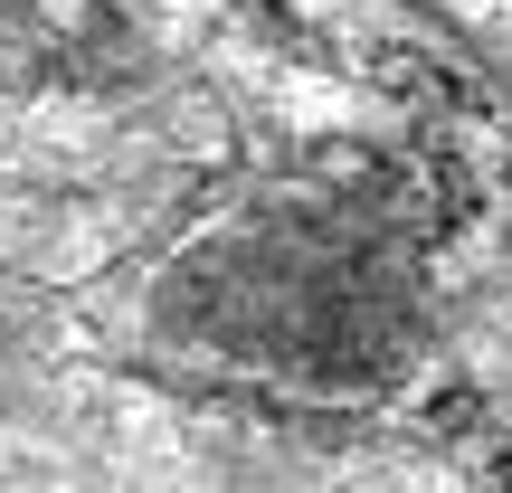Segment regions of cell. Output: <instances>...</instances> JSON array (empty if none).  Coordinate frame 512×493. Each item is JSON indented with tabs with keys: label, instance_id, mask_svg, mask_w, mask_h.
Returning <instances> with one entry per match:
<instances>
[{
	"label": "cell",
	"instance_id": "obj_1",
	"mask_svg": "<svg viewBox=\"0 0 512 493\" xmlns=\"http://www.w3.org/2000/svg\"><path fill=\"white\" fill-rule=\"evenodd\" d=\"M162 323L190 351H219L266 380L313 389H370L408 361V304L399 256L361 219L285 209V219H238L228 238L190 247L162 285Z\"/></svg>",
	"mask_w": 512,
	"mask_h": 493
},
{
	"label": "cell",
	"instance_id": "obj_2",
	"mask_svg": "<svg viewBox=\"0 0 512 493\" xmlns=\"http://www.w3.org/2000/svg\"><path fill=\"white\" fill-rule=\"evenodd\" d=\"M475 351H484V370H494V389H512V304H484Z\"/></svg>",
	"mask_w": 512,
	"mask_h": 493
}]
</instances>
